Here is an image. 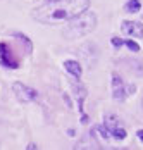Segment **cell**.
<instances>
[{
    "mask_svg": "<svg viewBox=\"0 0 143 150\" xmlns=\"http://www.w3.org/2000/svg\"><path fill=\"white\" fill-rule=\"evenodd\" d=\"M90 7V0H48L33 11V17L43 24L66 23Z\"/></svg>",
    "mask_w": 143,
    "mask_h": 150,
    "instance_id": "cell-1",
    "label": "cell"
},
{
    "mask_svg": "<svg viewBox=\"0 0 143 150\" xmlns=\"http://www.w3.org/2000/svg\"><path fill=\"white\" fill-rule=\"evenodd\" d=\"M95 28H97V14L86 9L85 12L69 19V24L64 30V36L69 40H74V38H79V36L91 33Z\"/></svg>",
    "mask_w": 143,
    "mask_h": 150,
    "instance_id": "cell-2",
    "label": "cell"
},
{
    "mask_svg": "<svg viewBox=\"0 0 143 150\" xmlns=\"http://www.w3.org/2000/svg\"><path fill=\"white\" fill-rule=\"evenodd\" d=\"M12 91H14L16 98H17L19 102H23V104L33 102V100L38 98V91L35 90V88L26 86V85H23V83H19V81H16L14 85H12Z\"/></svg>",
    "mask_w": 143,
    "mask_h": 150,
    "instance_id": "cell-3",
    "label": "cell"
},
{
    "mask_svg": "<svg viewBox=\"0 0 143 150\" xmlns=\"http://www.w3.org/2000/svg\"><path fill=\"white\" fill-rule=\"evenodd\" d=\"M105 129L114 136L115 140H124L126 138V129L119 126V121L115 116H107L105 117Z\"/></svg>",
    "mask_w": 143,
    "mask_h": 150,
    "instance_id": "cell-4",
    "label": "cell"
},
{
    "mask_svg": "<svg viewBox=\"0 0 143 150\" xmlns=\"http://www.w3.org/2000/svg\"><path fill=\"white\" fill-rule=\"evenodd\" d=\"M121 30H122V33H126L128 36L143 38V24L142 23H136V21H122Z\"/></svg>",
    "mask_w": 143,
    "mask_h": 150,
    "instance_id": "cell-5",
    "label": "cell"
},
{
    "mask_svg": "<svg viewBox=\"0 0 143 150\" xmlns=\"http://www.w3.org/2000/svg\"><path fill=\"white\" fill-rule=\"evenodd\" d=\"M112 97H114L115 100H122L126 97L124 81H122V78L117 74V73H112Z\"/></svg>",
    "mask_w": 143,
    "mask_h": 150,
    "instance_id": "cell-6",
    "label": "cell"
},
{
    "mask_svg": "<svg viewBox=\"0 0 143 150\" xmlns=\"http://www.w3.org/2000/svg\"><path fill=\"white\" fill-rule=\"evenodd\" d=\"M0 62H2L4 67H9V69H16L17 67V60H14V57L9 54L5 43H0Z\"/></svg>",
    "mask_w": 143,
    "mask_h": 150,
    "instance_id": "cell-7",
    "label": "cell"
},
{
    "mask_svg": "<svg viewBox=\"0 0 143 150\" xmlns=\"http://www.w3.org/2000/svg\"><path fill=\"white\" fill-rule=\"evenodd\" d=\"M64 67H66V71L72 74L74 78H81V73H83V69H81V64L78 62V60H66L64 62Z\"/></svg>",
    "mask_w": 143,
    "mask_h": 150,
    "instance_id": "cell-8",
    "label": "cell"
},
{
    "mask_svg": "<svg viewBox=\"0 0 143 150\" xmlns=\"http://www.w3.org/2000/svg\"><path fill=\"white\" fill-rule=\"evenodd\" d=\"M72 90H74V93L78 95V102H79V110L83 112V102H85V97H86V88L83 86V85H72Z\"/></svg>",
    "mask_w": 143,
    "mask_h": 150,
    "instance_id": "cell-9",
    "label": "cell"
},
{
    "mask_svg": "<svg viewBox=\"0 0 143 150\" xmlns=\"http://www.w3.org/2000/svg\"><path fill=\"white\" fill-rule=\"evenodd\" d=\"M140 7H142V4H140V0H129L128 4H126V11H128L129 14H135V12H138L140 11Z\"/></svg>",
    "mask_w": 143,
    "mask_h": 150,
    "instance_id": "cell-10",
    "label": "cell"
},
{
    "mask_svg": "<svg viewBox=\"0 0 143 150\" xmlns=\"http://www.w3.org/2000/svg\"><path fill=\"white\" fill-rule=\"evenodd\" d=\"M76 149H100L98 147V143L97 142H88V140H81L79 143H78V147Z\"/></svg>",
    "mask_w": 143,
    "mask_h": 150,
    "instance_id": "cell-11",
    "label": "cell"
},
{
    "mask_svg": "<svg viewBox=\"0 0 143 150\" xmlns=\"http://www.w3.org/2000/svg\"><path fill=\"white\" fill-rule=\"evenodd\" d=\"M124 45L128 47V48H131L133 52H138V50H140V45H138L136 42H133V40H126V42H124Z\"/></svg>",
    "mask_w": 143,
    "mask_h": 150,
    "instance_id": "cell-12",
    "label": "cell"
},
{
    "mask_svg": "<svg viewBox=\"0 0 143 150\" xmlns=\"http://www.w3.org/2000/svg\"><path fill=\"white\" fill-rule=\"evenodd\" d=\"M112 45L114 47H122L124 45V42H122L121 38H112Z\"/></svg>",
    "mask_w": 143,
    "mask_h": 150,
    "instance_id": "cell-13",
    "label": "cell"
},
{
    "mask_svg": "<svg viewBox=\"0 0 143 150\" xmlns=\"http://www.w3.org/2000/svg\"><path fill=\"white\" fill-rule=\"evenodd\" d=\"M136 135H138V138H140V140H142V142H143V129H140V131H138Z\"/></svg>",
    "mask_w": 143,
    "mask_h": 150,
    "instance_id": "cell-14",
    "label": "cell"
},
{
    "mask_svg": "<svg viewBox=\"0 0 143 150\" xmlns=\"http://www.w3.org/2000/svg\"><path fill=\"white\" fill-rule=\"evenodd\" d=\"M28 149H29V150H35V149H36V145H35V143H29Z\"/></svg>",
    "mask_w": 143,
    "mask_h": 150,
    "instance_id": "cell-15",
    "label": "cell"
}]
</instances>
